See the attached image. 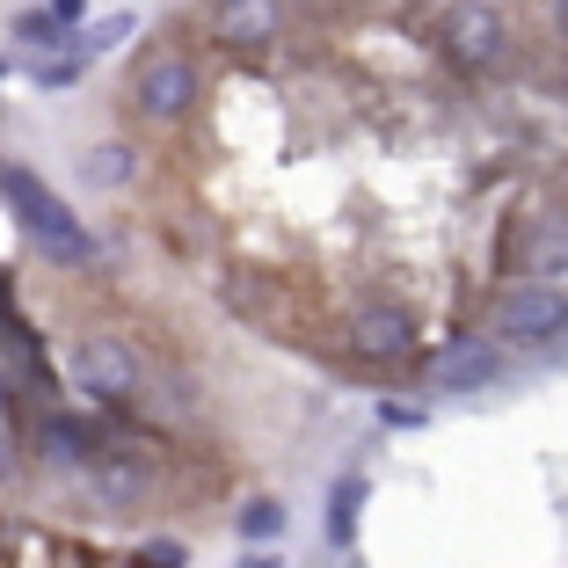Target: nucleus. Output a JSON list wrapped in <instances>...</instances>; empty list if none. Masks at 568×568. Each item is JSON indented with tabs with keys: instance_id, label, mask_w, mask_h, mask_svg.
<instances>
[{
	"instance_id": "f257e3e1",
	"label": "nucleus",
	"mask_w": 568,
	"mask_h": 568,
	"mask_svg": "<svg viewBox=\"0 0 568 568\" xmlns=\"http://www.w3.org/2000/svg\"><path fill=\"white\" fill-rule=\"evenodd\" d=\"M0 204H8V219L30 234V248L44 255V263H59V270H88L95 263V234L73 219V204H59V190H51L37 168L0 161Z\"/></svg>"
},
{
	"instance_id": "f03ea898",
	"label": "nucleus",
	"mask_w": 568,
	"mask_h": 568,
	"mask_svg": "<svg viewBox=\"0 0 568 568\" xmlns=\"http://www.w3.org/2000/svg\"><path fill=\"white\" fill-rule=\"evenodd\" d=\"M197 95H204V73H197V59L175 51V44L146 51L132 67V110L146 124H183L190 110H197Z\"/></svg>"
},
{
	"instance_id": "7ed1b4c3",
	"label": "nucleus",
	"mask_w": 568,
	"mask_h": 568,
	"mask_svg": "<svg viewBox=\"0 0 568 568\" xmlns=\"http://www.w3.org/2000/svg\"><path fill=\"white\" fill-rule=\"evenodd\" d=\"M496 328L518 343H554L568 328V292L554 277H518L496 292Z\"/></svg>"
},
{
	"instance_id": "20e7f679",
	"label": "nucleus",
	"mask_w": 568,
	"mask_h": 568,
	"mask_svg": "<svg viewBox=\"0 0 568 568\" xmlns=\"http://www.w3.org/2000/svg\"><path fill=\"white\" fill-rule=\"evenodd\" d=\"M445 51H452V67H467V73H496L503 59H510V22H503L496 0H459L445 16Z\"/></svg>"
},
{
	"instance_id": "39448f33",
	"label": "nucleus",
	"mask_w": 568,
	"mask_h": 568,
	"mask_svg": "<svg viewBox=\"0 0 568 568\" xmlns=\"http://www.w3.org/2000/svg\"><path fill=\"white\" fill-rule=\"evenodd\" d=\"M67 372H73V386H81L88 402H132L139 394V351L118 343V335H81Z\"/></svg>"
},
{
	"instance_id": "423d86ee",
	"label": "nucleus",
	"mask_w": 568,
	"mask_h": 568,
	"mask_svg": "<svg viewBox=\"0 0 568 568\" xmlns=\"http://www.w3.org/2000/svg\"><path fill=\"white\" fill-rule=\"evenodd\" d=\"M81 474H88V488H95L110 510H132V503H146L153 481H161V474H153V459H139L132 445H110V437L95 445V459H88Z\"/></svg>"
},
{
	"instance_id": "0eeeda50",
	"label": "nucleus",
	"mask_w": 568,
	"mask_h": 568,
	"mask_svg": "<svg viewBox=\"0 0 568 568\" xmlns=\"http://www.w3.org/2000/svg\"><path fill=\"white\" fill-rule=\"evenodd\" d=\"M430 379H437V386H452V394L496 386V379H503V351L488 343V335H452V343H437V357H430Z\"/></svg>"
},
{
	"instance_id": "6e6552de",
	"label": "nucleus",
	"mask_w": 568,
	"mask_h": 568,
	"mask_svg": "<svg viewBox=\"0 0 568 568\" xmlns=\"http://www.w3.org/2000/svg\"><path fill=\"white\" fill-rule=\"evenodd\" d=\"M284 30V0H212V37L226 51H270Z\"/></svg>"
},
{
	"instance_id": "1a4fd4ad",
	"label": "nucleus",
	"mask_w": 568,
	"mask_h": 568,
	"mask_svg": "<svg viewBox=\"0 0 568 568\" xmlns=\"http://www.w3.org/2000/svg\"><path fill=\"white\" fill-rule=\"evenodd\" d=\"M408 343H416V321H408L394 300H365L351 314V351L357 357H402Z\"/></svg>"
},
{
	"instance_id": "9d476101",
	"label": "nucleus",
	"mask_w": 568,
	"mask_h": 568,
	"mask_svg": "<svg viewBox=\"0 0 568 568\" xmlns=\"http://www.w3.org/2000/svg\"><path fill=\"white\" fill-rule=\"evenodd\" d=\"M510 263L525 277H568V212H532V226H525Z\"/></svg>"
},
{
	"instance_id": "9b49d317",
	"label": "nucleus",
	"mask_w": 568,
	"mask_h": 568,
	"mask_svg": "<svg viewBox=\"0 0 568 568\" xmlns=\"http://www.w3.org/2000/svg\"><path fill=\"white\" fill-rule=\"evenodd\" d=\"M95 445H102V430L81 423V416H44V423H37V459H44V467L81 474L88 459H95Z\"/></svg>"
},
{
	"instance_id": "f8f14e48",
	"label": "nucleus",
	"mask_w": 568,
	"mask_h": 568,
	"mask_svg": "<svg viewBox=\"0 0 568 568\" xmlns=\"http://www.w3.org/2000/svg\"><path fill=\"white\" fill-rule=\"evenodd\" d=\"M132 146H124V139H102V146H88L81 153V175H88V183H95V190H124V183H132Z\"/></svg>"
},
{
	"instance_id": "ddd939ff",
	"label": "nucleus",
	"mask_w": 568,
	"mask_h": 568,
	"mask_svg": "<svg viewBox=\"0 0 568 568\" xmlns=\"http://www.w3.org/2000/svg\"><path fill=\"white\" fill-rule=\"evenodd\" d=\"M16 44H30V51H73V22H59L51 8H22V16H16Z\"/></svg>"
},
{
	"instance_id": "4468645a",
	"label": "nucleus",
	"mask_w": 568,
	"mask_h": 568,
	"mask_svg": "<svg viewBox=\"0 0 568 568\" xmlns=\"http://www.w3.org/2000/svg\"><path fill=\"white\" fill-rule=\"evenodd\" d=\"M132 30H139V16H132V8H118V16H95L88 30H73V51H81V59H102V51H118Z\"/></svg>"
},
{
	"instance_id": "2eb2a0df",
	"label": "nucleus",
	"mask_w": 568,
	"mask_h": 568,
	"mask_svg": "<svg viewBox=\"0 0 568 568\" xmlns=\"http://www.w3.org/2000/svg\"><path fill=\"white\" fill-rule=\"evenodd\" d=\"M357 510H365V481H335V496H328V547H351L357 539Z\"/></svg>"
},
{
	"instance_id": "dca6fc26",
	"label": "nucleus",
	"mask_w": 568,
	"mask_h": 568,
	"mask_svg": "<svg viewBox=\"0 0 568 568\" xmlns=\"http://www.w3.org/2000/svg\"><path fill=\"white\" fill-rule=\"evenodd\" d=\"M88 67H95V59H81V51H51V59H37V73H30V81L44 88V95H67V88L81 81Z\"/></svg>"
},
{
	"instance_id": "f3484780",
	"label": "nucleus",
	"mask_w": 568,
	"mask_h": 568,
	"mask_svg": "<svg viewBox=\"0 0 568 568\" xmlns=\"http://www.w3.org/2000/svg\"><path fill=\"white\" fill-rule=\"evenodd\" d=\"M277 532H284V503L277 496L241 503V539H277Z\"/></svg>"
},
{
	"instance_id": "a211bd4d",
	"label": "nucleus",
	"mask_w": 568,
	"mask_h": 568,
	"mask_svg": "<svg viewBox=\"0 0 568 568\" xmlns=\"http://www.w3.org/2000/svg\"><path fill=\"white\" fill-rule=\"evenodd\" d=\"M139 561H146V568H183V539H146Z\"/></svg>"
},
{
	"instance_id": "6ab92c4d",
	"label": "nucleus",
	"mask_w": 568,
	"mask_h": 568,
	"mask_svg": "<svg viewBox=\"0 0 568 568\" xmlns=\"http://www.w3.org/2000/svg\"><path fill=\"white\" fill-rule=\"evenodd\" d=\"M379 423H394V430H416L423 408H416V402H379Z\"/></svg>"
},
{
	"instance_id": "aec40b11",
	"label": "nucleus",
	"mask_w": 568,
	"mask_h": 568,
	"mask_svg": "<svg viewBox=\"0 0 568 568\" xmlns=\"http://www.w3.org/2000/svg\"><path fill=\"white\" fill-rule=\"evenodd\" d=\"M44 8H51L59 22H73V30H81V16H88V0H44Z\"/></svg>"
},
{
	"instance_id": "412c9836",
	"label": "nucleus",
	"mask_w": 568,
	"mask_h": 568,
	"mask_svg": "<svg viewBox=\"0 0 568 568\" xmlns=\"http://www.w3.org/2000/svg\"><path fill=\"white\" fill-rule=\"evenodd\" d=\"M16 416V379H8V365H0V423Z\"/></svg>"
},
{
	"instance_id": "4be33fe9",
	"label": "nucleus",
	"mask_w": 568,
	"mask_h": 568,
	"mask_svg": "<svg viewBox=\"0 0 568 568\" xmlns=\"http://www.w3.org/2000/svg\"><path fill=\"white\" fill-rule=\"evenodd\" d=\"M554 30H561V37H568V0H554Z\"/></svg>"
},
{
	"instance_id": "5701e85b",
	"label": "nucleus",
	"mask_w": 568,
	"mask_h": 568,
	"mask_svg": "<svg viewBox=\"0 0 568 568\" xmlns=\"http://www.w3.org/2000/svg\"><path fill=\"white\" fill-rule=\"evenodd\" d=\"M0 81H8V51H0Z\"/></svg>"
},
{
	"instance_id": "b1692460",
	"label": "nucleus",
	"mask_w": 568,
	"mask_h": 568,
	"mask_svg": "<svg viewBox=\"0 0 568 568\" xmlns=\"http://www.w3.org/2000/svg\"><path fill=\"white\" fill-rule=\"evenodd\" d=\"M139 568H146V561H139Z\"/></svg>"
}]
</instances>
